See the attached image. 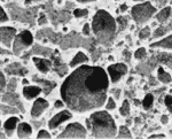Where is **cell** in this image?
<instances>
[{
  "label": "cell",
  "mask_w": 172,
  "mask_h": 139,
  "mask_svg": "<svg viewBox=\"0 0 172 139\" xmlns=\"http://www.w3.org/2000/svg\"><path fill=\"white\" fill-rule=\"evenodd\" d=\"M109 86L108 76L100 67L81 66L61 86V97L76 112L101 107Z\"/></svg>",
  "instance_id": "cell-1"
},
{
  "label": "cell",
  "mask_w": 172,
  "mask_h": 139,
  "mask_svg": "<svg viewBox=\"0 0 172 139\" xmlns=\"http://www.w3.org/2000/svg\"><path fill=\"white\" fill-rule=\"evenodd\" d=\"M93 31L97 39L102 44H109L115 35L116 23L113 16L106 10H97L92 23Z\"/></svg>",
  "instance_id": "cell-2"
},
{
  "label": "cell",
  "mask_w": 172,
  "mask_h": 139,
  "mask_svg": "<svg viewBox=\"0 0 172 139\" xmlns=\"http://www.w3.org/2000/svg\"><path fill=\"white\" fill-rule=\"evenodd\" d=\"M90 121L92 122V133L95 138H114L117 129L113 117L108 112H96L91 115Z\"/></svg>",
  "instance_id": "cell-3"
},
{
  "label": "cell",
  "mask_w": 172,
  "mask_h": 139,
  "mask_svg": "<svg viewBox=\"0 0 172 139\" xmlns=\"http://www.w3.org/2000/svg\"><path fill=\"white\" fill-rule=\"evenodd\" d=\"M155 13H156V8L152 6L150 2H143V3L134 6L132 8V17L138 24L145 23L146 21L149 20Z\"/></svg>",
  "instance_id": "cell-4"
},
{
  "label": "cell",
  "mask_w": 172,
  "mask_h": 139,
  "mask_svg": "<svg viewBox=\"0 0 172 139\" xmlns=\"http://www.w3.org/2000/svg\"><path fill=\"white\" fill-rule=\"evenodd\" d=\"M32 41H33L32 35H31L29 31H23V32H21L19 36H16L15 41H14V45H13V51H14V53L19 55L24 48L29 47V46L32 44Z\"/></svg>",
  "instance_id": "cell-5"
},
{
  "label": "cell",
  "mask_w": 172,
  "mask_h": 139,
  "mask_svg": "<svg viewBox=\"0 0 172 139\" xmlns=\"http://www.w3.org/2000/svg\"><path fill=\"white\" fill-rule=\"evenodd\" d=\"M86 136V130L79 123H71L67 129L58 136V138H84Z\"/></svg>",
  "instance_id": "cell-6"
},
{
  "label": "cell",
  "mask_w": 172,
  "mask_h": 139,
  "mask_svg": "<svg viewBox=\"0 0 172 139\" xmlns=\"http://www.w3.org/2000/svg\"><path fill=\"white\" fill-rule=\"evenodd\" d=\"M127 71V67L124 63H116V64H111L108 67V73L111 77V82L116 83L117 80L122 78L123 75H125Z\"/></svg>",
  "instance_id": "cell-7"
},
{
  "label": "cell",
  "mask_w": 172,
  "mask_h": 139,
  "mask_svg": "<svg viewBox=\"0 0 172 139\" xmlns=\"http://www.w3.org/2000/svg\"><path fill=\"white\" fill-rule=\"evenodd\" d=\"M15 35H16V30L14 28H10V27L0 28V41L7 47L10 46V43L15 37Z\"/></svg>",
  "instance_id": "cell-8"
},
{
  "label": "cell",
  "mask_w": 172,
  "mask_h": 139,
  "mask_svg": "<svg viewBox=\"0 0 172 139\" xmlns=\"http://www.w3.org/2000/svg\"><path fill=\"white\" fill-rule=\"evenodd\" d=\"M71 119V113H70V112H68V110L60 112L58 114H56L53 119L49 121L48 126H49L51 129H55V128L58 126L62 122H64V121H67V119Z\"/></svg>",
  "instance_id": "cell-9"
},
{
  "label": "cell",
  "mask_w": 172,
  "mask_h": 139,
  "mask_svg": "<svg viewBox=\"0 0 172 139\" xmlns=\"http://www.w3.org/2000/svg\"><path fill=\"white\" fill-rule=\"evenodd\" d=\"M48 107V102L45 99H37L35 101L32 109H31V115L33 117H38L42 114V112Z\"/></svg>",
  "instance_id": "cell-10"
},
{
  "label": "cell",
  "mask_w": 172,
  "mask_h": 139,
  "mask_svg": "<svg viewBox=\"0 0 172 139\" xmlns=\"http://www.w3.org/2000/svg\"><path fill=\"white\" fill-rule=\"evenodd\" d=\"M32 60H33V62H35L36 67L38 68L41 73H47V71L51 69L52 63H51V61H49V60L40 59V58H36V57H35Z\"/></svg>",
  "instance_id": "cell-11"
},
{
  "label": "cell",
  "mask_w": 172,
  "mask_h": 139,
  "mask_svg": "<svg viewBox=\"0 0 172 139\" xmlns=\"http://www.w3.org/2000/svg\"><path fill=\"white\" fill-rule=\"evenodd\" d=\"M41 92V89L38 86H25L23 89V94L26 99H33Z\"/></svg>",
  "instance_id": "cell-12"
},
{
  "label": "cell",
  "mask_w": 172,
  "mask_h": 139,
  "mask_svg": "<svg viewBox=\"0 0 172 139\" xmlns=\"http://www.w3.org/2000/svg\"><path fill=\"white\" fill-rule=\"evenodd\" d=\"M32 133V129L28 123H21L17 128V136L19 138H28Z\"/></svg>",
  "instance_id": "cell-13"
},
{
  "label": "cell",
  "mask_w": 172,
  "mask_h": 139,
  "mask_svg": "<svg viewBox=\"0 0 172 139\" xmlns=\"http://www.w3.org/2000/svg\"><path fill=\"white\" fill-rule=\"evenodd\" d=\"M170 15H171V7H165L156 15V19L159 23H163L170 17Z\"/></svg>",
  "instance_id": "cell-14"
},
{
  "label": "cell",
  "mask_w": 172,
  "mask_h": 139,
  "mask_svg": "<svg viewBox=\"0 0 172 139\" xmlns=\"http://www.w3.org/2000/svg\"><path fill=\"white\" fill-rule=\"evenodd\" d=\"M17 121H19L17 117H10V119H8L6 121V123H5L3 126H5V130H6V132L8 135H12L13 130L15 129V126L17 124Z\"/></svg>",
  "instance_id": "cell-15"
},
{
  "label": "cell",
  "mask_w": 172,
  "mask_h": 139,
  "mask_svg": "<svg viewBox=\"0 0 172 139\" xmlns=\"http://www.w3.org/2000/svg\"><path fill=\"white\" fill-rule=\"evenodd\" d=\"M171 40L172 37L169 36L166 38H164L161 41H157V43H154L150 45V47H164V48H171Z\"/></svg>",
  "instance_id": "cell-16"
},
{
  "label": "cell",
  "mask_w": 172,
  "mask_h": 139,
  "mask_svg": "<svg viewBox=\"0 0 172 139\" xmlns=\"http://www.w3.org/2000/svg\"><path fill=\"white\" fill-rule=\"evenodd\" d=\"M87 61H88V58L83 52H79V53H77L76 57L70 62V67H75L78 63H83V62H87Z\"/></svg>",
  "instance_id": "cell-17"
},
{
  "label": "cell",
  "mask_w": 172,
  "mask_h": 139,
  "mask_svg": "<svg viewBox=\"0 0 172 139\" xmlns=\"http://www.w3.org/2000/svg\"><path fill=\"white\" fill-rule=\"evenodd\" d=\"M157 77H158V80H161L162 83H165V84H168V83H170V82H171V76H170V74L165 73V71H164V69H163L162 67H161V68H158Z\"/></svg>",
  "instance_id": "cell-18"
},
{
  "label": "cell",
  "mask_w": 172,
  "mask_h": 139,
  "mask_svg": "<svg viewBox=\"0 0 172 139\" xmlns=\"http://www.w3.org/2000/svg\"><path fill=\"white\" fill-rule=\"evenodd\" d=\"M153 101H154L153 96H152V94H147V96L145 97L143 101H142L143 108H145V109H149V108L152 107V105H153Z\"/></svg>",
  "instance_id": "cell-19"
},
{
  "label": "cell",
  "mask_w": 172,
  "mask_h": 139,
  "mask_svg": "<svg viewBox=\"0 0 172 139\" xmlns=\"http://www.w3.org/2000/svg\"><path fill=\"white\" fill-rule=\"evenodd\" d=\"M119 113L123 116H127L129 115V113H130V105H129L127 100H124V102H123V105H122V107L119 109Z\"/></svg>",
  "instance_id": "cell-20"
},
{
  "label": "cell",
  "mask_w": 172,
  "mask_h": 139,
  "mask_svg": "<svg viewBox=\"0 0 172 139\" xmlns=\"http://www.w3.org/2000/svg\"><path fill=\"white\" fill-rule=\"evenodd\" d=\"M118 137L119 138H131V133H130V131H129V129L126 126H120Z\"/></svg>",
  "instance_id": "cell-21"
},
{
  "label": "cell",
  "mask_w": 172,
  "mask_h": 139,
  "mask_svg": "<svg viewBox=\"0 0 172 139\" xmlns=\"http://www.w3.org/2000/svg\"><path fill=\"white\" fill-rule=\"evenodd\" d=\"M149 35H150V29H149L148 27H146V28H143V29L140 31L139 37H140V39H147V38L149 37Z\"/></svg>",
  "instance_id": "cell-22"
},
{
  "label": "cell",
  "mask_w": 172,
  "mask_h": 139,
  "mask_svg": "<svg viewBox=\"0 0 172 139\" xmlns=\"http://www.w3.org/2000/svg\"><path fill=\"white\" fill-rule=\"evenodd\" d=\"M134 57H135V59H138V60L143 59V58L146 57V50H145L143 47L139 48L138 51H135V53H134Z\"/></svg>",
  "instance_id": "cell-23"
},
{
  "label": "cell",
  "mask_w": 172,
  "mask_h": 139,
  "mask_svg": "<svg viewBox=\"0 0 172 139\" xmlns=\"http://www.w3.org/2000/svg\"><path fill=\"white\" fill-rule=\"evenodd\" d=\"M87 14H88L87 9H76V10H74V15H75L76 17H81V16H86Z\"/></svg>",
  "instance_id": "cell-24"
},
{
  "label": "cell",
  "mask_w": 172,
  "mask_h": 139,
  "mask_svg": "<svg viewBox=\"0 0 172 139\" xmlns=\"http://www.w3.org/2000/svg\"><path fill=\"white\" fill-rule=\"evenodd\" d=\"M166 30L168 29H165V28H163V27H161L159 29H157L156 31H155V34H154V36L155 37H159V36H163L165 32H166Z\"/></svg>",
  "instance_id": "cell-25"
},
{
  "label": "cell",
  "mask_w": 172,
  "mask_h": 139,
  "mask_svg": "<svg viewBox=\"0 0 172 139\" xmlns=\"http://www.w3.org/2000/svg\"><path fill=\"white\" fill-rule=\"evenodd\" d=\"M165 105H166V107H168V109L171 112L172 110V101H171V94H168L166 97H165Z\"/></svg>",
  "instance_id": "cell-26"
},
{
  "label": "cell",
  "mask_w": 172,
  "mask_h": 139,
  "mask_svg": "<svg viewBox=\"0 0 172 139\" xmlns=\"http://www.w3.org/2000/svg\"><path fill=\"white\" fill-rule=\"evenodd\" d=\"M115 107H116V103H115L114 99H113V98H109V99H108V102H107L106 108H107V109H114Z\"/></svg>",
  "instance_id": "cell-27"
},
{
  "label": "cell",
  "mask_w": 172,
  "mask_h": 139,
  "mask_svg": "<svg viewBox=\"0 0 172 139\" xmlns=\"http://www.w3.org/2000/svg\"><path fill=\"white\" fill-rule=\"evenodd\" d=\"M37 137H38V138H51V135H49L46 130H41V131H39Z\"/></svg>",
  "instance_id": "cell-28"
},
{
  "label": "cell",
  "mask_w": 172,
  "mask_h": 139,
  "mask_svg": "<svg viewBox=\"0 0 172 139\" xmlns=\"http://www.w3.org/2000/svg\"><path fill=\"white\" fill-rule=\"evenodd\" d=\"M7 20H8V17H7L5 10L0 7V22H5V21H7Z\"/></svg>",
  "instance_id": "cell-29"
},
{
  "label": "cell",
  "mask_w": 172,
  "mask_h": 139,
  "mask_svg": "<svg viewBox=\"0 0 172 139\" xmlns=\"http://www.w3.org/2000/svg\"><path fill=\"white\" fill-rule=\"evenodd\" d=\"M5 85H6L5 76H3V74L0 71V86H1V89H3V87H5Z\"/></svg>",
  "instance_id": "cell-30"
},
{
  "label": "cell",
  "mask_w": 172,
  "mask_h": 139,
  "mask_svg": "<svg viewBox=\"0 0 172 139\" xmlns=\"http://www.w3.org/2000/svg\"><path fill=\"white\" fill-rule=\"evenodd\" d=\"M83 34H84V35H86V36H88V35H90V25H88V24H85V25H84Z\"/></svg>",
  "instance_id": "cell-31"
},
{
  "label": "cell",
  "mask_w": 172,
  "mask_h": 139,
  "mask_svg": "<svg viewBox=\"0 0 172 139\" xmlns=\"http://www.w3.org/2000/svg\"><path fill=\"white\" fill-rule=\"evenodd\" d=\"M117 22L122 25V28H124V27L126 25V20H125L124 17H118V19H117Z\"/></svg>",
  "instance_id": "cell-32"
},
{
  "label": "cell",
  "mask_w": 172,
  "mask_h": 139,
  "mask_svg": "<svg viewBox=\"0 0 172 139\" xmlns=\"http://www.w3.org/2000/svg\"><path fill=\"white\" fill-rule=\"evenodd\" d=\"M47 20H46V17H45V15L44 14H41V16H40V19H39L38 23L39 24H44V23H46Z\"/></svg>",
  "instance_id": "cell-33"
},
{
  "label": "cell",
  "mask_w": 172,
  "mask_h": 139,
  "mask_svg": "<svg viewBox=\"0 0 172 139\" xmlns=\"http://www.w3.org/2000/svg\"><path fill=\"white\" fill-rule=\"evenodd\" d=\"M149 138H165V136L164 135H153Z\"/></svg>",
  "instance_id": "cell-34"
},
{
  "label": "cell",
  "mask_w": 172,
  "mask_h": 139,
  "mask_svg": "<svg viewBox=\"0 0 172 139\" xmlns=\"http://www.w3.org/2000/svg\"><path fill=\"white\" fill-rule=\"evenodd\" d=\"M161 121H162V123H163V124H166V123H168V116H166V115H163Z\"/></svg>",
  "instance_id": "cell-35"
},
{
  "label": "cell",
  "mask_w": 172,
  "mask_h": 139,
  "mask_svg": "<svg viewBox=\"0 0 172 139\" xmlns=\"http://www.w3.org/2000/svg\"><path fill=\"white\" fill-rule=\"evenodd\" d=\"M62 106H63V102H62V101L57 100L56 102H55V107H56V108H60V107H62Z\"/></svg>",
  "instance_id": "cell-36"
},
{
  "label": "cell",
  "mask_w": 172,
  "mask_h": 139,
  "mask_svg": "<svg viewBox=\"0 0 172 139\" xmlns=\"http://www.w3.org/2000/svg\"><path fill=\"white\" fill-rule=\"evenodd\" d=\"M126 8H127V7H126V5H122V6H120V12H125V10H126Z\"/></svg>",
  "instance_id": "cell-37"
},
{
  "label": "cell",
  "mask_w": 172,
  "mask_h": 139,
  "mask_svg": "<svg viewBox=\"0 0 172 139\" xmlns=\"http://www.w3.org/2000/svg\"><path fill=\"white\" fill-rule=\"evenodd\" d=\"M78 2H88V1H95V0H77Z\"/></svg>",
  "instance_id": "cell-38"
},
{
  "label": "cell",
  "mask_w": 172,
  "mask_h": 139,
  "mask_svg": "<svg viewBox=\"0 0 172 139\" xmlns=\"http://www.w3.org/2000/svg\"><path fill=\"white\" fill-rule=\"evenodd\" d=\"M22 83H23V84H28L29 82H28V80H23V82H22Z\"/></svg>",
  "instance_id": "cell-39"
},
{
  "label": "cell",
  "mask_w": 172,
  "mask_h": 139,
  "mask_svg": "<svg viewBox=\"0 0 172 139\" xmlns=\"http://www.w3.org/2000/svg\"><path fill=\"white\" fill-rule=\"evenodd\" d=\"M32 1H41V0H32Z\"/></svg>",
  "instance_id": "cell-40"
},
{
  "label": "cell",
  "mask_w": 172,
  "mask_h": 139,
  "mask_svg": "<svg viewBox=\"0 0 172 139\" xmlns=\"http://www.w3.org/2000/svg\"><path fill=\"white\" fill-rule=\"evenodd\" d=\"M134 1H141V0H134Z\"/></svg>",
  "instance_id": "cell-41"
},
{
  "label": "cell",
  "mask_w": 172,
  "mask_h": 139,
  "mask_svg": "<svg viewBox=\"0 0 172 139\" xmlns=\"http://www.w3.org/2000/svg\"><path fill=\"white\" fill-rule=\"evenodd\" d=\"M0 125H1V123H0Z\"/></svg>",
  "instance_id": "cell-42"
}]
</instances>
